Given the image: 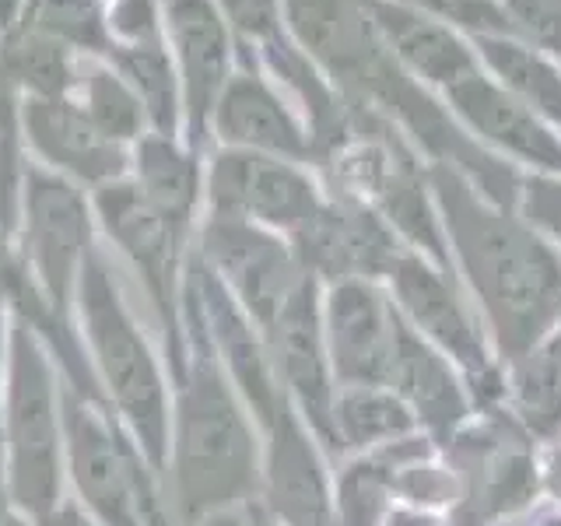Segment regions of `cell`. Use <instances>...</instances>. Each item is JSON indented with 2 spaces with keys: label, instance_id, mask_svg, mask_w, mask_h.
Returning a JSON list of instances; mask_svg holds the SVG:
<instances>
[{
  "label": "cell",
  "instance_id": "obj_1",
  "mask_svg": "<svg viewBox=\"0 0 561 526\" xmlns=\"http://www.w3.org/2000/svg\"><path fill=\"white\" fill-rule=\"evenodd\" d=\"M186 267V263H183ZM186 365L172 379L169 473L183 526L232 508L256 484V443L225 379L193 281L183 271Z\"/></svg>",
  "mask_w": 561,
  "mask_h": 526
},
{
  "label": "cell",
  "instance_id": "obj_2",
  "mask_svg": "<svg viewBox=\"0 0 561 526\" xmlns=\"http://www.w3.org/2000/svg\"><path fill=\"white\" fill-rule=\"evenodd\" d=\"M88 365L99 379L105 408L116 411L151 473L169 470V376L151 341L137 327L99 250L88 253L75 298Z\"/></svg>",
  "mask_w": 561,
  "mask_h": 526
},
{
  "label": "cell",
  "instance_id": "obj_3",
  "mask_svg": "<svg viewBox=\"0 0 561 526\" xmlns=\"http://www.w3.org/2000/svg\"><path fill=\"white\" fill-rule=\"evenodd\" d=\"M0 438L11 505L28 519L64 502V376L49 347L11 312L8 365L0 382Z\"/></svg>",
  "mask_w": 561,
  "mask_h": 526
},
{
  "label": "cell",
  "instance_id": "obj_4",
  "mask_svg": "<svg viewBox=\"0 0 561 526\" xmlns=\"http://www.w3.org/2000/svg\"><path fill=\"white\" fill-rule=\"evenodd\" d=\"M18 263L43 295L53 320L75 330V298L92 242V201L78 183L43 169L25 165L22 207H18ZM78 333V330H75Z\"/></svg>",
  "mask_w": 561,
  "mask_h": 526
},
{
  "label": "cell",
  "instance_id": "obj_5",
  "mask_svg": "<svg viewBox=\"0 0 561 526\" xmlns=\"http://www.w3.org/2000/svg\"><path fill=\"white\" fill-rule=\"evenodd\" d=\"M64 467L75 499L99 526H148L151 467L119 418L64 382Z\"/></svg>",
  "mask_w": 561,
  "mask_h": 526
},
{
  "label": "cell",
  "instance_id": "obj_6",
  "mask_svg": "<svg viewBox=\"0 0 561 526\" xmlns=\"http://www.w3.org/2000/svg\"><path fill=\"white\" fill-rule=\"evenodd\" d=\"M92 210L102 221L105 236L130 260V267L145 281V291L165 330V351L172 379L186 365V330H183V263H186V232L172 225L130 175L92 190Z\"/></svg>",
  "mask_w": 561,
  "mask_h": 526
},
{
  "label": "cell",
  "instance_id": "obj_7",
  "mask_svg": "<svg viewBox=\"0 0 561 526\" xmlns=\"http://www.w3.org/2000/svg\"><path fill=\"white\" fill-rule=\"evenodd\" d=\"M207 218H236L295 236L327 204L320 183L302 162L239 148H218L204 172Z\"/></svg>",
  "mask_w": 561,
  "mask_h": 526
},
{
  "label": "cell",
  "instance_id": "obj_8",
  "mask_svg": "<svg viewBox=\"0 0 561 526\" xmlns=\"http://www.w3.org/2000/svg\"><path fill=\"white\" fill-rule=\"evenodd\" d=\"M197 253L260 330L274 327L309 277L277 232L236 218H204Z\"/></svg>",
  "mask_w": 561,
  "mask_h": 526
},
{
  "label": "cell",
  "instance_id": "obj_9",
  "mask_svg": "<svg viewBox=\"0 0 561 526\" xmlns=\"http://www.w3.org/2000/svg\"><path fill=\"white\" fill-rule=\"evenodd\" d=\"M162 4L165 46L183 92V140L201 155L210 140L215 105L239 67V43L215 0H162Z\"/></svg>",
  "mask_w": 561,
  "mask_h": 526
},
{
  "label": "cell",
  "instance_id": "obj_10",
  "mask_svg": "<svg viewBox=\"0 0 561 526\" xmlns=\"http://www.w3.org/2000/svg\"><path fill=\"white\" fill-rule=\"evenodd\" d=\"M438 99L463 134L499 162L508 158V165H526L530 172H561V134L508 95L484 67L449 84Z\"/></svg>",
  "mask_w": 561,
  "mask_h": 526
},
{
  "label": "cell",
  "instance_id": "obj_11",
  "mask_svg": "<svg viewBox=\"0 0 561 526\" xmlns=\"http://www.w3.org/2000/svg\"><path fill=\"white\" fill-rule=\"evenodd\" d=\"M210 137L218 148L256 151L288 162H309L312 134L298 105L263 75V67L239 46V67L210 116Z\"/></svg>",
  "mask_w": 561,
  "mask_h": 526
},
{
  "label": "cell",
  "instance_id": "obj_12",
  "mask_svg": "<svg viewBox=\"0 0 561 526\" xmlns=\"http://www.w3.org/2000/svg\"><path fill=\"white\" fill-rule=\"evenodd\" d=\"M22 134L39 165L84 186H105L130 175V148L105 137L75 95L22 99Z\"/></svg>",
  "mask_w": 561,
  "mask_h": 526
},
{
  "label": "cell",
  "instance_id": "obj_13",
  "mask_svg": "<svg viewBox=\"0 0 561 526\" xmlns=\"http://www.w3.org/2000/svg\"><path fill=\"white\" fill-rule=\"evenodd\" d=\"M365 8L393 60L435 95H443L449 84L481 67L470 35L443 18L393 4V0H365Z\"/></svg>",
  "mask_w": 561,
  "mask_h": 526
},
{
  "label": "cell",
  "instance_id": "obj_14",
  "mask_svg": "<svg viewBox=\"0 0 561 526\" xmlns=\"http://www.w3.org/2000/svg\"><path fill=\"white\" fill-rule=\"evenodd\" d=\"M271 460H267V505L277 526H327V495L320 467L312 460L302 428L285 408L277 403L271 418Z\"/></svg>",
  "mask_w": 561,
  "mask_h": 526
},
{
  "label": "cell",
  "instance_id": "obj_15",
  "mask_svg": "<svg viewBox=\"0 0 561 526\" xmlns=\"http://www.w3.org/2000/svg\"><path fill=\"white\" fill-rule=\"evenodd\" d=\"M130 183L172 225L190 232L193 218H197V207L204 201V169H201V155L186 148L183 137H165V134L140 137L130 148Z\"/></svg>",
  "mask_w": 561,
  "mask_h": 526
},
{
  "label": "cell",
  "instance_id": "obj_16",
  "mask_svg": "<svg viewBox=\"0 0 561 526\" xmlns=\"http://www.w3.org/2000/svg\"><path fill=\"white\" fill-rule=\"evenodd\" d=\"M267 338L288 390L302 400L306 414L316 425H323L330 390H327V362L320 341V316H316V298H312V277H306V285L295 291L285 312L267 330Z\"/></svg>",
  "mask_w": 561,
  "mask_h": 526
},
{
  "label": "cell",
  "instance_id": "obj_17",
  "mask_svg": "<svg viewBox=\"0 0 561 526\" xmlns=\"http://www.w3.org/2000/svg\"><path fill=\"white\" fill-rule=\"evenodd\" d=\"M470 43L488 75L561 134V67L548 53H540L513 32L470 35Z\"/></svg>",
  "mask_w": 561,
  "mask_h": 526
},
{
  "label": "cell",
  "instance_id": "obj_18",
  "mask_svg": "<svg viewBox=\"0 0 561 526\" xmlns=\"http://www.w3.org/2000/svg\"><path fill=\"white\" fill-rule=\"evenodd\" d=\"M0 75L22 99H60L75 95L81 75V53L53 39L49 32L28 22L0 35Z\"/></svg>",
  "mask_w": 561,
  "mask_h": 526
},
{
  "label": "cell",
  "instance_id": "obj_19",
  "mask_svg": "<svg viewBox=\"0 0 561 526\" xmlns=\"http://www.w3.org/2000/svg\"><path fill=\"white\" fill-rule=\"evenodd\" d=\"M110 60L134 95L140 99L148 113L151 134L165 137H183V92H180V75H175L172 53L165 43H140V46H113Z\"/></svg>",
  "mask_w": 561,
  "mask_h": 526
},
{
  "label": "cell",
  "instance_id": "obj_20",
  "mask_svg": "<svg viewBox=\"0 0 561 526\" xmlns=\"http://www.w3.org/2000/svg\"><path fill=\"white\" fill-rule=\"evenodd\" d=\"M327 323L333 341V365L347 379H365L379 365V341H382V316L373 291L341 281L330 291L327 302Z\"/></svg>",
  "mask_w": 561,
  "mask_h": 526
},
{
  "label": "cell",
  "instance_id": "obj_21",
  "mask_svg": "<svg viewBox=\"0 0 561 526\" xmlns=\"http://www.w3.org/2000/svg\"><path fill=\"white\" fill-rule=\"evenodd\" d=\"M75 99L88 113V119H92L105 137L116 140V145H123V148H134L140 137L151 134L145 105H140V99L134 95L127 78H123L105 57H84L81 60Z\"/></svg>",
  "mask_w": 561,
  "mask_h": 526
},
{
  "label": "cell",
  "instance_id": "obj_22",
  "mask_svg": "<svg viewBox=\"0 0 561 526\" xmlns=\"http://www.w3.org/2000/svg\"><path fill=\"white\" fill-rule=\"evenodd\" d=\"M242 49H260L285 32V0H215Z\"/></svg>",
  "mask_w": 561,
  "mask_h": 526
},
{
  "label": "cell",
  "instance_id": "obj_23",
  "mask_svg": "<svg viewBox=\"0 0 561 526\" xmlns=\"http://www.w3.org/2000/svg\"><path fill=\"white\" fill-rule=\"evenodd\" d=\"M516 207L540 239L561 242V172L519 175Z\"/></svg>",
  "mask_w": 561,
  "mask_h": 526
},
{
  "label": "cell",
  "instance_id": "obj_24",
  "mask_svg": "<svg viewBox=\"0 0 561 526\" xmlns=\"http://www.w3.org/2000/svg\"><path fill=\"white\" fill-rule=\"evenodd\" d=\"M508 28L561 67V0H502Z\"/></svg>",
  "mask_w": 561,
  "mask_h": 526
},
{
  "label": "cell",
  "instance_id": "obj_25",
  "mask_svg": "<svg viewBox=\"0 0 561 526\" xmlns=\"http://www.w3.org/2000/svg\"><path fill=\"white\" fill-rule=\"evenodd\" d=\"M113 46L165 43V4L162 0H110L105 4Z\"/></svg>",
  "mask_w": 561,
  "mask_h": 526
},
{
  "label": "cell",
  "instance_id": "obj_26",
  "mask_svg": "<svg viewBox=\"0 0 561 526\" xmlns=\"http://www.w3.org/2000/svg\"><path fill=\"white\" fill-rule=\"evenodd\" d=\"M32 523H35V526H99V523L78 505V499H67V495H64V502H60L57 508H53V513H46V516H39V519H32Z\"/></svg>",
  "mask_w": 561,
  "mask_h": 526
},
{
  "label": "cell",
  "instance_id": "obj_27",
  "mask_svg": "<svg viewBox=\"0 0 561 526\" xmlns=\"http://www.w3.org/2000/svg\"><path fill=\"white\" fill-rule=\"evenodd\" d=\"M28 0H0V35H8L14 25H22Z\"/></svg>",
  "mask_w": 561,
  "mask_h": 526
},
{
  "label": "cell",
  "instance_id": "obj_28",
  "mask_svg": "<svg viewBox=\"0 0 561 526\" xmlns=\"http://www.w3.org/2000/svg\"><path fill=\"white\" fill-rule=\"evenodd\" d=\"M8 327H11V312L4 298H0V382H4V365H8Z\"/></svg>",
  "mask_w": 561,
  "mask_h": 526
},
{
  "label": "cell",
  "instance_id": "obj_29",
  "mask_svg": "<svg viewBox=\"0 0 561 526\" xmlns=\"http://www.w3.org/2000/svg\"><path fill=\"white\" fill-rule=\"evenodd\" d=\"M11 491H8V470H4V438H0V523L11 513Z\"/></svg>",
  "mask_w": 561,
  "mask_h": 526
},
{
  "label": "cell",
  "instance_id": "obj_30",
  "mask_svg": "<svg viewBox=\"0 0 561 526\" xmlns=\"http://www.w3.org/2000/svg\"><path fill=\"white\" fill-rule=\"evenodd\" d=\"M197 526H250L242 516H236L232 508H225V513H215V516H207V519H201Z\"/></svg>",
  "mask_w": 561,
  "mask_h": 526
},
{
  "label": "cell",
  "instance_id": "obj_31",
  "mask_svg": "<svg viewBox=\"0 0 561 526\" xmlns=\"http://www.w3.org/2000/svg\"><path fill=\"white\" fill-rule=\"evenodd\" d=\"M0 526H35L28 516H22V513H18V508H11V513L4 516V523H0Z\"/></svg>",
  "mask_w": 561,
  "mask_h": 526
},
{
  "label": "cell",
  "instance_id": "obj_32",
  "mask_svg": "<svg viewBox=\"0 0 561 526\" xmlns=\"http://www.w3.org/2000/svg\"><path fill=\"white\" fill-rule=\"evenodd\" d=\"M470 4H502V0H470Z\"/></svg>",
  "mask_w": 561,
  "mask_h": 526
},
{
  "label": "cell",
  "instance_id": "obj_33",
  "mask_svg": "<svg viewBox=\"0 0 561 526\" xmlns=\"http://www.w3.org/2000/svg\"><path fill=\"white\" fill-rule=\"evenodd\" d=\"M105 4H110V0H105Z\"/></svg>",
  "mask_w": 561,
  "mask_h": 526
}]
</instances>
